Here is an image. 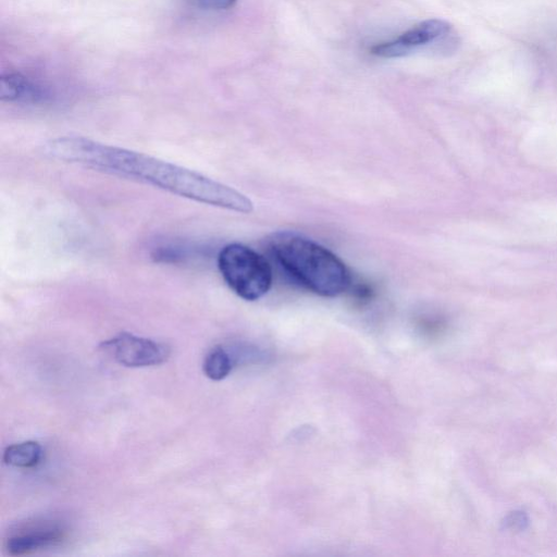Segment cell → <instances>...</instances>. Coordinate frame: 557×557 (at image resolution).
I'll return each mask as SVG.
<instances>
[{
	"label": "cell",
	"instance_id": "cell-1",
	"mask_svg": "<svg viewBox=\"0 0 557 557\" xmlns=\"http://www.w3.org/2000/svg\"><path fill=\"white\" fill-rule=\"evenodd\" d=\"M42 152L54 160L138 181L197 202L249 213L252 201L235 188L165 160L82 136L47 141Z\"/></svg>",
	"mask_w": 557,
	"mask_h": 557
},
{
	"label": "cell",
	"instance_id": "cell-2",
	"mask_svg": "<svg viewBox=\"0 0 557 557\" xmlns=\"http://www.w3.org/2000/svg\"><path fill=\"white\" fill-rule=\"evenodd\" d=\"M271 251L283 270L312 293L334 297L347 290L351 276L345 263L320 244L292 232L270 238Z\"/></svg>",
	"mask_w": 557,
	"mask_h": 557
},
{
	"label": "cell",
	"instance_id": "cell-3",
	"mask_svg": "<svg viewBox=\"0 0 557 557\" xmlns=\"http://www.w3.org/2000/svg\"><path fill=\"white\" fill-rule=\"evenodd\" d=\"M218 268L227 286L245 300L261 298L272 285L268 260L243 244L225 245L218 255Z\"/></svg>",
	"mask_w": 557,
	"mask_h": 557
},
{
	"label": "cell",
	"instance_id": "cell-4",
	"mask_svg": "<svg viewBox=\"0 0 557 557\" xmlns=\"http://www.w3.org/2000/svg\"><path fill=\"white\" fill-rule=\"evenodd\" d=\"M100 350L115 362L131 368L161 364L170 357V348L163 343L122 332L104 341Z\"/></svg>",
	"mask_w": 557,
	"mask_h": 557
},
{
	"label": "cell",
	"instance_id": "cell-5",
	"mask_svg": "<svg viewBox=\"0 0 557 557\" xmlns=\"http://www.w3.org/2000/svg\"><path fill=\"white\" fill-rule=\"evenodd\" d=\"M443 39H455L453 26L444 20L430 18L414 25L394 40L374 45L370 51L380 58H399L407 55L416 47Z\"/></svg>",
	"mask_w": 557,
	"mask_h": 557
},
{
	"label": "cell",
	"instance_id": "cell-6",
	"mask_svg": "<svg viewBox=\"0 0 557 557\" xmlns=\"http://www.w3.org/2000/svg\"><path fill=\"white\" fill-rule=\"evenodd\" d=\"M66 537L62 527L53 521H32L18 527L7 537L4 546L11 556L28 555L60 544Z\"/></svg>",
	"mask_w": 557,
	"mask_h": 557
},
{
	"label": "cell",
	"instance_id": "cell-7",
	"mask_svg": "<svg viewBox=\"0 0 557 557\" xmlns=\"http://www.w3.org/2000/svg\"><path fill=\"white\" fill-rule=\"evenodd\" d=\"M39 90L20 74H7L0 77V99L3 101H37Z\"/></svg>",
	"mask_w": 557,
	"mask_h": 557
},
{
	"label": "cell",
	"instance_id": "cell-8",
	"mask_svg": "<svg viewBox=\"0 0 557 557\" xmlns=\"http://www.w3.org/2000/svg\"><path fill=\"white\" fill-rule=\"evenodd\" d=\"M41 446L34 441H26L8 446L3 453V461L16 468L35 467L41 458Z\"/></svg>",
	"mask_w": 557,
	"mask_h": 557
},
{
	"label": "cell",
	"instance_id": "cell-9",
	"mask_svg": "<svg viewBox=\"0 0 557 557\" xmlns=\"http://www.w3.org/2000/svg\"><path fill=\"white\" fill-rule=\"evenodd\" d=\"M232 367L233 362L231 356L221 346L212 348L203 361V372L213 381H220L226 377Z\"/></svg>",
	"mask_w": 557,
	"mask_h": 557
},
{
	"label": "cell",
	"instance_id": "cell-10",
	"mask_svg": "<svg viewBox=\"0 0 557 557\" xmlns=\"http://www.w3.org/2000/svg\"><path fill=\"white\" fill-rule=\"evenodd\" d=\"M348 289H351L352 296L361 302L372 299L374 293L371 285L363 282H354L352 280Z\"/></svg>",
	"mask_w": 557,
	"mask_h": 557
},
{
	"label": "cell",
	"instance_id": "cell-11",
	"mask_svg": "<svg viewBox=\"0 0 557 557\" xmlns=\"http://www.w3.org/2000/svg\"><path fill=\"white\" fill-rule=\"evenodd\" d=\"M528 519L521 511H513L505 518V527L509 530H520L527 524Z\"/></svg>",
	"mask_w": 557,
	"mask_h": 557
},
{
	"label": "cell",
	"instance_id": "cell-12",
	"mask_svg": "<svg viewBox=\"0 0 557 557\" xmlns=\"http://www.w3.org/2000/svg\"><path fill=\"white\" fill-rule=\"evenodd\" d=\"M196 3L200 8L212 9V10H225L232 8L236 0H196Z\"/></svg>",
	"mask_w": 557,
	"mask_h": 557
}]
</instances>
